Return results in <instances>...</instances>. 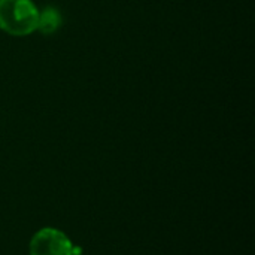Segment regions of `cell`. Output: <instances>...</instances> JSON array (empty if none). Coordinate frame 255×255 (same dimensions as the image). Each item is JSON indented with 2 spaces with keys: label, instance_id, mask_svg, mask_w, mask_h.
Wrapping results in <instances>:
<instances>
[{
  "label": "cell",
  "instance_id": "cell-2",
  "mask_svg": "<svg viewBox=\"0 0 255 255\" xmlns=\"http://www.w3.org/2000/svg\"><path fill=\"white\" fill-rule=\"evenodd\" d=\"M30 255H73L69 238L57 229H42L30 241Z\"/></svg>",
  "mask_w": 255,
  "mask_h": 255
},
{
  "label": "cell",
  "instance_id": "cell-3",
  "mask_svg": "<svg viewBox=\"0 0 255 255\" xmlns=\"http://www.w3.org/2000/svg\"><path fill=\"white\" fill-rule=\"evenodd\" d=\"M63 22V16L58 9L48 6L39 12V21H37V30L42 34H52L55 33Z\"/></svg>",
  "mask_w": 255,
  "mask_h": 255
},
{
  "label": "cell",
  "instance_id": "cell-1",
  "mask_svg": "<svg viewBox=\"0 0 255 255\" xmlns=\"http://www.w3.org/2000/svg\"><path fill=\"white\" fill-rule=\"evenodd\" d=\"M39 9L31 0H0V28L12 36L37 30Z\"/></svg>",
  "mask_w": 255,
  "mask_h": 255
}]
</instances>
